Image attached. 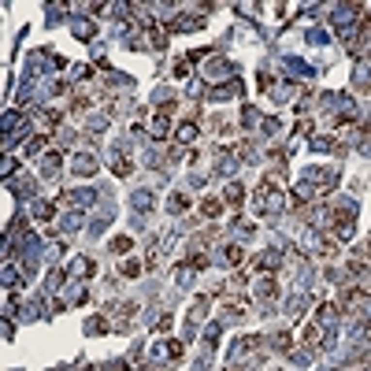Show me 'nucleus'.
Masks as SVG:
<instances>
[{
	"label": "nucleus",
	"instance_id": "1",
	"mask_svg": "<svg viewBox=\"0 0 371 371\" xmlns=\"http://www.w3.org/2000/svg\"><path fill=\"white\" fill-rule=\"evenodd\" d=\"M74 171H78V175H93V171H97V163H93V156H85V152H82V156L74 160Z\"/></svg>",
	"mask_w": 371,
	"mask_h": 371
},
{
	"label": "nucleus",
	"instance_id": "2",
	"mask_svg": "<svg viewBox=\"0 0 371 371\" xmlns=\"http://www.w3.org/2000/svg\"><path fill=\"white\" fill-rule=\"evenodd\" d=\"M319 338H323V330H319L316 323H308V327H305V341H308V345H319Z\"/></svg>",
	"mask_w": 371,
	"mask_h": 371
},
{
	"label": "nucleus",
	"instance_id": "3",
	"mask_svg": "<svg viewBox=\"0 0 371 371\" xmlns=\"http://www.w3.org/2000/svg\"><path fill=\"white\" fill-rule=\"evenodd\" d=\"M152 134H156V138H163V134H167V115H163V112H160L156 123H152Z\"/></svg>",
	"mask_w": 371,
	"mask_h": 371
},
{
	"label": "nucleus",
	"instance_id": "4",
	"mask_svg": "<svg viewBox=\"0 0 371 371\" xmlns=\"http://www.w3.org/2000/svg\"><path fill=\"white\" fill-rule=\"evenodd\" d=\"M193 134H197V127H193V123H186V127L178 130V141H193Z\"/></svg>",
	"mask_w": 371,
	"mask_h": 371
},
{
	"label": "nucleus",
	"instance_id": "5",
	"mask_svg": "<svg viewBox=\"0 0 371 371\" xmlns=\"http://www.w3.org/2000/svg\"><path fill=\"white\" fill-rule=\"evenodd\" d=\"M242 249H238V245H230V249H226V260H230V264H242Z\"/></svg>",
	"mask_w": 371,
	"mask_h": 371
},
{
	"label": "nucleus",
	"instance_id": "6",
	"mask_svg": "<svg viewBox=\"0 0 371 371\" xmlns=\"http://www.w3.org/2000/svg\"><path fill=\"white\" fill-rule=\"evenodd\" d=\"M226 201H230V204H242V186H230V190H226Z\"/></svg>",
	"mask_w": 371,
	"mask_h": 371
},
{
	"label": "nucleus",
	"instance_id": "7",
	"mask_svg": "<svg viewBox=\"0 0 371 371\" xmlns=\"http://www.w3.org/2000/svg\"><path fill=\"white\" fill-rule=\"evenodd\" d=\"M219 208H223L219 201H204V215H219Z\"/></svg>",
	"mask_w": 371,
	"mask_h": 371
},
{
	"label": "nucleus",
	"instance_id": "8",
	"mask_svg": "<svg viewBox=\"0 0 371 371\" xmlns=\"http://www.w3.org/2000/svg\"><path fill=\"white\" fill-rule=\"evenodd\" d=\"M141 267H138V260H127V264H123V275H138Z\"/></svg>",
	"mask_w": 371,
	"mask_h": 371
},
{
	"label": "nucleus",
	"instance_id": "9",
	"mask_svg": "<svg viewBox=\"0 0 371 371\" xmlns=\"http://www.w3.org/2000/svg\"><path fill=\"white\" fill-rule=\"evenodd\" d=\"M112 249H115V253H123V249H130V238H115V242H112Z\"/></svg>",
	"mask_w": 371,
	"mask_h": 371
}]
</instances>
